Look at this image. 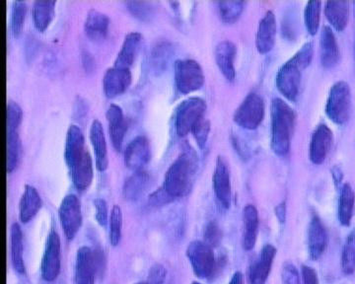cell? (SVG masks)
I'll list each match as a JSON object with an SVG mask.
<instances>
[{
  "mask_svg": "<svg viewBox=\"0 0 355 284\" xmlns=\"http://www.w3.org/2000/svg\"><path fill=\"white\" fill-rule=\"evenodd\" d=\"M198 168V157L193 149H186L166 172L162 188L173 200L190 192Z\"/></svg>",
  "mask_w": 355,
  "mask_h": 284,
  "instance_id": "1",
  "label": "cell"
},
{
  "mask_svg": "<svg viewBox=\"0 0 355 284\" xmlns=\"http://www.w3.org/2000/svg\"><path fill=\"white\" fill-rule=\"evenodd\" d=\"M313 55L314 46L308 42L286 64H282L277 72L275 85L279 92L289 101L295 102L297 100L303 71L309 66Z\"/></svg>",
  "mask_w": 355,
  "mask_h": 284,
  "instance_id": "2",
  "label": "cell"
},
{
  "mask_svg": "<svg viewBox=\"0 0 355 284\" xmlns=\"http://www.w3.org/2000/svg\"><path fill=\"white\" fill-rule=\"evenodd\" d=\"M272 116V139L270 144L273 152L286 156L291 150V137L295 125V113L293 109L280 98H275L270 107Z\"/></svg>",
  "mask_w": 355,
  "mask_h": 284,
  "instance_id": "3",
  "label": "cell"
},
{
  "mask_svg": "<svg viewBox=\"0 0 355 284\" xmlns=\"http://www.w3.org/2000/svg\"><path fill=\"white\" fill-rule=\"evenodd\" d=\"M175 85L182 94H191L205 85L202 65L191 58H180L174 65Z\"/></svg>",
  "mask_w": 355,
  "mask_h": 284,
  "instance_id": "4",
  "label": "cell"
},
{
  "mask_svg": "<svg viewBox=\"0 0 355 284\" xmlns=\"http://www.w3.org/2000/svg\"><path fill=\"white\" fill-rule=\"evenodd\" d=\"M352 113V91L345 81H338L331 86L326 104V114L336 125L349 122Z\"/></svg>",
  "mask_w": 355,
  "mask_h": 284,
  "instance_id": "5",
  "label": "cell"
},
{
  "mask_svg": "<svg viewBox=\"0 0 355 284\" xmlns=\"http://www.w3.org/2000/svg\"><path fill=\"white\" fill-rule=\"evenodd\" d=\"M207 103L200 97H190L178 106L175 114V129L178 136H188L196 125L205 118Z\"/></svg>",
  "mask_w": 355,
  "mask_h": 284,
  "instance_id": "6",
  "label": "cell"
},
{
  "mask_svg": "<svg viewBox=\"0 0 355 284\" xmlns=\"http://www.w3.org/2000/svg\"><path fill=\"white\" fill-rule=\"evenodd\" d=\"M104 258L101 251L81 247L76 254L74 279L76 284H95L98 274L102 271Z\"/></svg>",
  "mask_w": 355,
  "mask_h": 284,
  "instance_id": "7",
  "label": "cell"
},
{
  "mask_svg": "<svg viewBox=\"0 0 355 284\" xmlns=\"http://www.w3.org/2000/svg\"><path fill=\"white\" fill-rule=\"evenodd\" d=\"M186 255L198 278L209 279L214 276L216 260L211 247L202 241H193L189 244Z\"/></svg>",
  "mask_w": 355,
  "mask_h": 284,
  "instance_id": "8",
  "label": "cell"
},
{
  "mask_svg": "<svg viewBox=\"0 0 355 284\" xmlns=\"http://www.w3.org/2000/svg\"><path fill=\"white\" fill-rule=\"evenodd\" d=\"M265 118V103L263 98L257 93H250L236 109L234 121L245 130L258 129Z\"/></svg>",
  "mask_w": 355,
  "mask_h": 284,
  "instance_id": "9",
  "label": "cell"
},
{
  "mask_svg": "<svg viewBox=\"0 0 355 284\" xmlns=\"http://www.w3.org/2000/svg\"><path fill=\"white\" fill-rule=\"evenodd\" d=\"M58 218L65 237L69 240L76 238L83 221L81 202L76 195H65L58 208Z\"/></svg>",
  "mask_w": 355,
  "mask_h": 284,
  "instance_id": "10",
  "label": "cell"
},
{
  "mask_svg": "<svg viewBox=\"0 0 355 284\" xmlns=\"http://www.w3.org/2000/svg\"><path fill=\"white\" fill-rule=\"evenodd\" d=\"M62 244L58 233L51 230L46 238L43 258H42L41 274L44 281L53 283L58 278L62 267Z\"/></svg>",
  "mask_w": 355,
  "mask_h": 284,
  "instance_id": "11",
  "label": "cell"
},
{
  "mask_svg": "<svg viewBox=\"0 0 355 284\" xmlns=\"http://www.w3.org/2000/svg\"><path fill=\"white\" fill-rule=\"evenodd\" d=\"M125 166L133 172L142 171L150 160V143L146 136H137L123 151Z\"/></svg>",
  "mask_w": 355,
  "mask_h": 284,
  "instance_id": "12",
  "label": "cell"
},
{
  "mask_svg": "<svg viewBox=\"0 0 355 284\" xmlns=\"http://www.w3.org/2000/svg\"><path fill=\"white\" fill-rule=\"evenodd\" d=\"M214 194L219 204L225 208H229L232 200V187H231V176L227 163L222 156H218L212 176Z\"/></svg>",
  "mask_w": 355,
  "mask_h": 284,
  "instance_id": "13",
  "label": "cell"
},
{
  "mask_svg": "<svg viewBox=\"0 0 355 284\" xmlns=\"http://www.w3.org/2000/svg\"><path fill=\"white\" fill-rule=\"evenodd\" d=\"M333 144V132L324 123L318 125L311 137L309 156L315 165L323 164L328 157Z\"/></svg>",
  "mask_w": 355,
  "mask_h": 284,
  "instance_id": "14",
  "label": "cell"
},
{
  "mask_svg": "<svg viewBox=\"0 0 355 284\" xmlns=\"http://www.w3.org/2000/svg\"><path fill=\"white\" fill-rule=\"evenodd\" d=\"M132 71L125 67L112 66L107 69L103 76V90L108 98L123 94L132 83Z\"/></svg>",
  "mask_w": 355,
  "mask_h": 284,
  "instance_id": "15",
  "label": "cell"
},
{
  "mask_svg": "<svg viewBox=\"0 0 355 284\" xmlns=\"http://www.w3.org/2000/svg\"><path fill=\"white\" fill-rule=\"evenodd\" d=\"M88 152L85 148V137L80 127L70 125L67 132L64 146V159L67 167L71 169Z\"/></svg>",
  "mask_w": 355,
  "mask_h": 284,
  "instance_id": "16",
  "label": "cell"
},
{
  "mask_svg": "<svg viewBox=\"0 0 355 284\" xmlns=\"http://www.w3.org/2000/svg\"><path fill=\"white\" fill-rule=\"evenodd\" d=\"M328 241V233L321 218L318 215L313 216L308 227V251L313 260H318L323 256Z\"/></svg>",
  "mask_w": 355,
  "mask_h": 284,
  "instance_id": "17",
  "label": "cell"
},
{
  "mask_svg": "<svg viewBox=\"0 0 355 284\" xmlns=\"http://www.w3.org/2000/svg\"><path fill=\"white\" fill-rule=\"evenodd\" d=\"M275 255H277V249L270 244H268L261 249L260 255L256 258L250 269V283L266 284L272 272Z\"/></svg>",
  "mask_w": 355,
  "mask_h": 284,
  "instance_id": "18",
  "label": "cell"
},
{
  "mask_svg": "<svg viewBox=\"0 0 355 284\" xmlns=\"http://www.w3.org/2000/svg\"><path fill=\"white\" fill-rule=\"evenodd\" d=\"M277 35V20L272 11H266L257 30L256 46L260 53H270L275 46Z\"/></svg>",
  "mask_w": 355,
  "mask_h": 284,
  "instance_id": "19",
  "label": "cell"
},
{
  "mask_svg": "<svg viewBox=\"0 0 355 284\" xmlns=\"http://www.w3.org/2000/svg\"><path fill=\"white\" fill-rule=\"evenodd\" d=\"M236 53H237V48L234 43L229 39L219 42L214 51L217 66L228 81H233L236 78Z\"/></svg>",
  "mask_w": 355,
  "mask_h": 284,
  "instance_id": "20",
  "label": "cell"
},
{
  "mask_svg": "<svg viewBox=\"0 0 355 284\" xmlns=\"http://www.w3.org/2000/svg\"><path fill=\"white\" fill-rule=\"evenodd\" d=\"M90 141L94 150L96 168L100 172L106 171L109 165L108 148L102 123L97 118L91 123Z\"/></svg>",
  "mask_w": 355,
  "mask_h": 284,
  "instance_id": "21",
  "label": "cell"
},
{
  "mask_svg": "<svg viewBox=\"0 0 355 284\" xmlns=\"http://www.w3.org/2000/svg\"><path fill=\"white\" fill-rule=\"evenodd\" d=\"M106 116L112 143L116 150L121 151L123 148L125 132L128 130V125L125 116H123V109L119 105L111 104L107 109Z\"/></svg>",
  "mask_w": 355,
  "mask_h": 284,
  "instance_id": "22",
  "label": "cell"
},
{
  "mask_svg": "<svg viewBox=\"0 0 355 284\" xmlns=\"http://www.w3.org/2000/svg\"><path fill=\"white\" fill-rule=\"evenodd\" d=\"M321 62L326 69H333L340 60V51L335 33L329 26H324L321 32Z\"/></svg>",
  "mask_w": 355,
  "mask_h": 284,
  "instance_id": "23",
  "label": "cell"
},
{
  "mask_svg": "<svg viewBox=\"0 0 355 284\" xmlns=\"http://www.w3.org/2000/svg\"><path fill=\"white\" fill-rule=\"evenodd\" d=\"M110 27V18L106 13L92 8L88 11L84 21V31L86 36L93 41H101L106 38Z\"/></svg>",
  "mask_w": 355,
  "mask_h": 284,
  "instance_id": "24",
  "label": "cell"
},
{
  "mask_svg": "<svg viewBox=\"0 0 355 284\" xmlns=\"http://www.w3.org/2000/svg\"><path fill=\"white\" fill-rule=\"evenodd\" d=\"M243 231L242 245L244 250H253L257 243L259 234V213L256 206L253 204H248L243 211Z\"/></svg>",
  "mask_w": 355,
  "mask_h": 284,
  "instance_id": "25",
  "label": "cell"
},
{
  "mask_svg": "<svg viewBox=\"0 0 355 284\" xmlns=\"http://www.w3.org/2000/svg\"><path fill=\"white\" fill-rule=\"evenodd\" d=\"M42 204L43 202L37 188L31 185H26L19 202L21 222L28 223L31 221L39 213Z\"/></svg>",
  "mask_w": 355,
  "mask_h": 284,
  "instance_id": "26",
  "label": "cell"
},
{
  "mask_svg": "<svg viewBox=\"0 0 355 284\" xmlns=\"http://www.w3.org/2000/svg\"><path fill=\"white\" fill-rule=\"evenodd\" d=\"M69 171L74 187L79 192H84L90 188L94 178V166H93L92 157L89 151L76 166L69 169Z\"/></svg>",
  "mask_w": 355,
  "mask_h": 284,
  "instance_id": "27",
  "label": "cell"
},
{
  "mask_svg": "<svg viewBox=\"0 0 355 284\" xmlns=\"http://www.w3.org/2000/svg\"><path fill=\"white\" fill-rule=\"evenodd\" d=\"M142 36L139 32L128 33L123 39V45L120 52L118 53L116 60H114V66L125 67V69H130L135 57H137V52H139L140 42H141Z\"/></svg>",
  "mask_w": 355,
  "mask_h": 284,
  "instance_id": "28",
  "label": "cell"
},
{
  "mask_svg": "<svg viewBox=\"0 0 355 284\" xmlns=\"http://www.w3.org/2000/svg\"><path fill=\"white\" fill-rule=\"evenodd\" d=\"M150 185V176L146 171L135 172L123 184V195L127 200L135 202L144 195Z\"/></svg>",
  "mask_w": 355,
  "mask_h": 284,
  "instance_id": "29",
  "label": "cell"
},
{
  "mask_svg": "<svg viewBox=\"0 0 355 284\" xmlns=\"http://www.w3.org/2000/svg\"><path fill=\"white\" fill-rule=\"evenodd\" d=\"M324 15L336 31H343L349 23V2L327 1L324 4Z\"/></svg>",
  "mask_w": 355,
  "mask_h": 284,
  "instance_id": "30",
  "label": "cell"
},
{
  "mask_svg": "<svg viewBox=\"0 0 355 284\" xmlns=\"http://www.w3.org/2000/svg\"><path fill=\"white\" fill-rule=\"evenodd\" d=\"M55 0H37L33 4V21L40 32L46 31L50 26L55 17Z\"/></svg>",
  "mask_w": 355,
  "mask_h": 284,
  "instance_id": "31",
  "label": "cell"
},
{
  "mask_svg": "<svg viewBox=\"0 0 355 284\" xmlns=\"http://www.w3.org/2000/svg\"><path fill=\"white\" fill-rule=\"evenodd\" d=\"M11 262L14 271L19 274H25L24 243L20 225L14 222L10 228Z\"/></svg>",
  "mask_w": 355,
  "mask_h": 284,
  "instance_id": "32",
  "label": "cell"
},
{
  "mask_svg": "<svg viewBox=\"0 0 355 284\" xmlns=\"http://www.w3.org/2000/svg\"><path fill=\"white\" fill-rule=\"evenodd\" d=\"M355 193L350 184H345L340 188L338 199V221L343 227H349L354 218Z\"/></svg>",
  "mask_w": 355,
  "mask_h": 284,
  "instance_id": "33",
  "label": "cell"
},
{
  "mask_svg": "<svg viewBox=\"0 0 355 284\" xmlns=\"http://www.w3.org/2000/svg\"><path fill=\"white\" fill-rule=\"evenodd\" d=\"M173 55V46L169 42H160L153 46L150 53V65L156 74L167 69Z\"/></svg>",
  "mask_w": 355,
  "mask_h": 284,
  "instance_id": "34",
  "label": "cell"
},
{
  "mask_svg": "<svg viewBox=\"0 0 355 284\" xmlns=\"http://www.w3.org/2000/svg\"><path fill=\"white\" fill-rule=\"evenodd\" d=\"M22 144L18 130L7 132V160L6 168L8 173H12L17 168L21 160Z\"/></svg>",
  "mask_w": 355,
  "mask_h": 284,
  "instance_id": "35",
  "label": "cell"
},
{
  "mask_svg": "<svg viewBox=\"0 0 355 284\" xmlns=\"http://www.w3.org/2000/svg\"><path fill=\"white\" fill-rule=\"evenodd\" d=\"M322 2L311 0L306 4L304 9V22L306 29L309 34L314 36L319 31L320 20H321Z\"/></svg>",
  "mask_w": 355,
  "mask_h": 284,
  "instance_id": "36",
  "label": "cell"
},
{
  "mask_svg": "<svg viewBox=\"0 0 355 284\" xmlns=\"http://www.w3.org/2000/svg\"><path fill=\"white\" fill-rule=\"evenodd\" d=\"M123 235V211L121 206L114 204L109 218V239L112 246L121 243Z\"/></svg>",
  "mask_w": 355,
  "mask_h": 284,
  "instance_id": "37",
  "label": "cell"
},
{
  "mask_svg": "<svg viewBox=\"0 0 355 284\" xmlns=\"http://www.w3.org/2000/svg\"><path fill=\"white\" fill-rule=\"evenodd\" d=\"M244 2L240 0L219 2L218 10L221 20L226 24H233L241 16L244 11Z\"/></svg>",
  "mask_w": 355,
  "mask_h": 284,
  "instance_id": "38",
  "label": "cell"
},
{
  "mask_svg": "<svg viewBox=\"0 0 355 284\" xmlns=\"http://www.w3.org/2000/svg\"><path fill=\"white\" fill-rule=\"evenodd\" d=\"M342 269L347 276L355 272V228L349 233L343 245Z\"/></svg>",
  "mask_w": 355,
  "mask_h": 284,
  "instance_id": "39",
  "label": "cell"
},
{
  "mask_svg": "<svg viewBox=\"0 0 355 284\" xmlns=\"http://www.w3.org/2000/svg\"><path fill=\"white\" fill-rule=\"evenodd\" d=\"M27 9V3L25 1L16 0L11 4L10 28L14 36H18L22 31Z\"/></svg>",
  "mask_w": 355,
  "mask_h": 284,
  "instance_id": "40",
  "label": "cell"
},
{
  "mask_svg": "<svg viewBox=\"0 0 355 284\" xmlns=\"http://www.w3.org/2000/svg\"><path fill=\"white\" fill-rule=\"evenodd\" d=\"M23 120V110L20 105L9 101L6 107L7 132L18 130Z\"/></svg>",
  "mask_w": 355,
  "mask_h": 284,
  "instance_id": "41",
  "label": "cell"
},
{
  "mask_svg": "<svg viewBox=\"0 0 355 284\" xmlns=\"http://www.w3.org/2000/svg\"><path fill=\"white\" fill-rule=\"evenodd\" d=\"M127 6L130 12L140 20H150L153 16L154 8L150 2L132 0L127 2Z\"/></svg>",
  "mask_w": 355,
  "mask_h": 284,
  "instance_id": "42",
  "label": "cell"
},
{
  "mask_svg": "<svg viewBox=\"0 0 355 284\" xmlns=\"http://www.w3.org/2000/svg\"><path fill=\"white\" fill-rule=\"evenodd\" d=\"M210 132V123L207 118H202L196 125L191 130V134L195 137L196 141H197L198 145L200 146V149H203L207 145V139H209Z\"/></svg>",
  "mask_w": 355,
  "mask_h": 284,
  "instance_id": "43",
  "label": "cell"
},
{
  "mask_svg": "<svg viewBox=\"0 0 355 284\" xmlns=\"http://www.w3.org/2000/svg\"><path fill=\"white\" fill-rule=\"evenodd\" d=\"M203 237H205V243L211 247L212 249L216 248L220 244L222 232L220 227H218L216 221H210L207 223L205 233H203Z\"/></svg>",
  "mask_w": 355,
  "mask_h": 284,
  "instance_id": "44",
  "label": "cell"
},
{
  "mask_svg": "<svg viewBox=\"0 0 355 284\" xmlns=\"http://www.w3.org/2000/svg\"><path fill=\"white\" fill-rule=\"evenodd\" d=\"M95 208V218L100 227H105L109 223L108 204L106 200L97 197L93 200Z\"/></svg>",
  "mask_w": 355,
  "mask_h": 284,
  "instance_id": "45",
  "label": "cell"
},
{
  "mask_svg": "<svg viewBox=\"0 0 355 284\" xmlns=\"http://www.w3.org/2000/svg\"><path fill=\"white\" fill-rule=\"evenodd\" d=\"M167 272L162 265L156 264L149 271L148 278L146 284H165Z\"/></svg>",
  "mask_w": 355,
  "mask_h": 284,
  "instance_id": "46",
  "label": "cell"
},
{
  "mask_svg": "<svg viewBox=\"0 0 355 284\" xmlns=\"http://www.w3.org/2000/svg\"><path fill=\"white\" fill-rule=\"evenodd\" d=\"M282 276L284 284H301L299 272L294 265H284Z\"/></svg>",
  "mask_w": 355,
  "mask_h": 284,
  "instance_id": "47",
  "label": "cell"
},
{
  "mask_svg": "<svg viewBox=\"0 0 355 284\" xmlns=\"http://www.w3.org/2000/svg\"><path fill=\"white\" fill-rule=\"evenodd\" d=\"M301 274H302L303 284H319L317 272L313 267L303 265Z\"/></svg>",
  "mask_w": 355,
  "mask_h": 284,
  "instance_id": "48",
  "label": "cell"
},
{
  "mask_svg": "<svg viewBox=\"0 0 355 284\" xmlns=\"http://www.w3.org/2000/svg\"><path fill=\"white\" fill-rule=\"evenodd\" d=\"M275 215H277V220H279L280 223L286 222V202H282L275 209Z\"/></svg>",
  "mask_w": 355,
  "mask_h": 284,
  "instance_id": "49",
  "label": "cell"
},
{
  "mask_svg": "<svg viewBox=\"0 0 355 284\" xmlns=\"http://www.w3.org/2000/svg\"><path fill=\"white\" fill-rule=\"evenodd\" d=\"M228 284H244V278L241 272H235Z\"/></svg>",
  "mask_w": 355,
  "mask_h": 284,
  "instance_id": "50",
  "label": "cell"
},
{
  "mask_svg": "<svg viewBox=\"0 0 355 284\" xmlns=\"http://www.w3.org/2000/svg\"><path fill=\"white\" fill-rule=\"evenodd\" d=\"M135 284H146V283H135Z\"/></svg>",
  "mask_w": 355,
  "mask_h": 284,
  "instance_id": "51",
  "label": "cell"
},
{
  "mask_svg": "<svg viewBox=\"0 0 355 284\" xmlns=\"http://www.w3.org/2000/svg\"><path fill=\"white\" fill-rule=\"evenodd\" d=\"M193 284H202V283H197V281H195V283H193Z\"/></svg>",
  "mask_w": 355,
  "mask_h": 284,
  "instance_id": "52",
  "label": "cell"
},
{
  "mask_svg": "<svg viewBox=\"0 0 355 284\" xmlns=\"http://www.w3.org/2000/svg\"><path fill=\"white\" fill-rule=\"evenodd\" d=\"M354 55H355V42H354Z\"/></svg>",
  "mask_w": 355,
  "mask_h": 284,
  "instance_id": "53",
  "label": "cell"
}]
</instances>
